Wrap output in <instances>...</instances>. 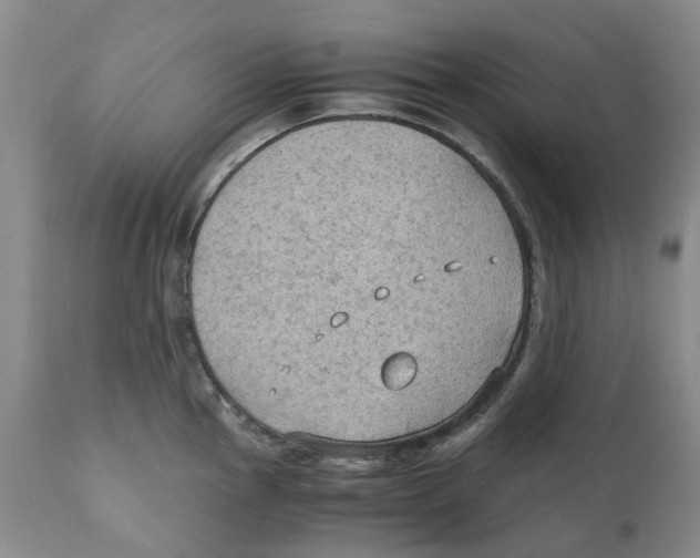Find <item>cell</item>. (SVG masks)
Wrapping results in <instances>:
<instances>
[{
    "label": "cell",
    "instance_id": "6da1fadb",
    "mask_svg": "<svg viewBox=\"0 0 700 558\" xmlns=\"http://www.w3.org/2000/svg\"><path fill=\"white\" fill-rule=\"evenodd\" d=\"M516 232L478 184L435 158L311 162L198 242V338L269 428L385 417L443 376L464 326L524 310Z\"/></svg>",
    "mask_w": 700,
    "mask_h": 558
}]
</instances>
